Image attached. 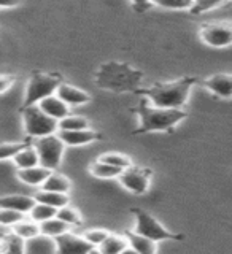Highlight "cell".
I'll list each match as a JSON object with an SVG mask.
<instances>
[{
	"label": "cell",
	"mask_w": 232,
	"mask_h": 254,
	"mask_svg": "<svg viewBox=\"0 0 232 254\" xmlns=\"http://www.w3.org/2000/svg\"><path fill=\"white\" fill-rule=\"evenodd\" d=\"M145 75L140 70L132 68L127 62H105L95 70V84L103 91L111 92H137Z\"/></svg>",
	"instance_id": "cell-1"
},
{
	"label": "cell",
	"mask_w": 232,
	"mask_h": 254,
	"mask_svg": "<svg viewBox=\"0 0 232 254\" xmlns=\"http://www.w3.org/2000/svg\"><path fill=\"white\" fill-rule=\"evenodd\" d=\"M134 113L139 115V127L134 130V133L172 132L177 124H180L188 116L183 108L156 107L145 97L134 108Z\"/></svg>",
	"instance_id": "cell-2"
},
{
	"label": "cell",
	"mask_w": 232,
	"mask_h": 254,
	"mask_svg": "<svg viewBox=\"0 0 232 254\" xmlns=\"http://www.w3.org/2000/svg\"><path fill=\"white\" fill-rule=\"evenodd\" d=\"M196 78H181L172 83H156L147 89H139L137 94L148 99L153 105L162 108H183L189 99Z\"/></svg>",
	"instance_id": "cell-3"
},
{
	"label": "cell",
	"mask_w": 232,
	"mask_h": 254,
	"mask_svg": "<svg viewBox=\"0 0 232 254\" xmlns=\"http://www.w3.org/2000/svg\"><path fill=\"white\" fill-rule=\"evenodd\" d=\"M61 83H62V76L59 73L35 71V73L29 78V81L26 84L21 108L37 105L42 99L48 97V95H51V94H56V89H58V86Z\"/></svg>",
	"instance_id": "cell-4"
},
{
	"label": "cell",
	"mask_w": 232,
	"mask_h": 254,
	"mask_svg": "<svg viewBox=\"0 0 232 254\" xmlns=\"http://www.w3.org/2000/svg\"><path fill=\"white\" fill-rule=\"evenodd\" d=\"M22 115V129L29 138H40L45 135H51L58 132V121L48 116L38 108V105H30L21 108Z\"/></svg>",
	"instance_id": "cell-5"
},
{
	"label": "cell",
	"mask_w": 232,
	"mask_h": 254,
	"mask_svg": "<svg viewBox=\"0 0 232 254\" xmlns=\"http://www.w3.org/2000/svg\"><path fill=\"white\" fill-rule=\"evenodd\" d=\"M132 214L135 216V229L134 232L140 235H145L155 242H164V240H183L185 235L181 234H173L169 229H165L161 222H159L155 216H151L150 213L143 211L140 208H132Z\"/></svg>",
	"instance_id": "cell-6"
},
{
	"label": "cell",
	"mask_w": 232,
	"mask_h": 254,
	"mask_svg": "<svg viewBox=\"0 0 232 254\" xmlns=\"http://www.w3.org/2000/svg\"><path fill=\"white\" fill-rule=\"evenodd\" d=\"M32 145L37 149L40 165L46 167L48 170H58V167L62 162L64 153H66V145L58 137V133L34 138Z\"/></svg>",
	"instance_id": "cell-7"
},
{
	"label": "cell",
	"mask_w": 232,
	"mask_h": 254,
	"mask_svg": "<svg viewBox=\"0 0 232 254\" xmlns=\"http://www.w3.org/2000/svg\"><path fill=\"white\" fill-rule=\"evenodd\" d=\"M118 181H119V185L129 190V192L135 195H143V194H147L150 189L151 170L132 164L131 167L121 170V173L118 175Z\"/></svg>",
	"instance_id": "cell-8"
},
{
	"label": "cell",
	"mask_w": 232,
	"mask_h": 254,
	"mask_svg": "<svg viewBox=\"0 0 232 254\" xmlns=\"http://www.w3.org/2000/svg\"><path fill=\"white\" fill-rule=\"evenodd\" d=\"M201 40L212 48H228L232 45V22L215 21L207 22L199 30Z\"/></svg>",
	"instance_id": "cell-9"
},
{
	"label": "cell",
	"mask_w": 232,
	"mask_h": 254,
	"mask_svg": "<svg viewBox=\"0 0 232 254\" xmlns=\"http://www.w3.org/2000/svg\"><path fill=\"white\" fill-rule=\"evenodd\" d=\"M54 240H56V250L62 254H86L95 250L89 242L84 240L83 235H77L72 230L56 237Z\"/></svg>",
	"instance_id": "cell-10"
},
{
	"label": "cell",
	"mask_w": 232,
	"mask_h": 254,
	"mask_svg": "<svg viewBox=\"0 0 232 254\" xmlns=\"http://www.w3.org/2000/svg\"><path fill=\"white\" fill-rule=\"evenodd\" d=\"M58 137L66 146H84L100 138V133L94 129H79V130H58Z\"/></svg>",
	"instance_id": "cell-11"
},
{
	"label": "cell",
	"mask_w": 232,
	"mask_h": 254,
	"mask_svg": "<svg viewBox=\"0 0 232 254\" xmlns=\"http://www.w3.org/2000/svg\"><path fill=\"white\" fill-rule=\"evenodd\" d=\"M56 95H58L62 102H66L70 108L86 105V103L91 100V95L87 94L86 91L79 89V87H77L74 84L64 83V81L58 86V89H56Z\"/></svg>",
	"instance_id": "cell-12"
},
{
	"label": "cell",
	"mask_w": 232,
	"mask_h": 254,
	"mask_svg": "<svg viewBox=\"0 0 232 254\" xmlns=\"http://www.w3.org/2000/svg\"><path fill=\"white\" fill-rule=\"evenodd\" d=\"M53 170H48L43 165H34L27 167V169H18L16 170V178H18L22 185L30 186V188H42L45 180L48 178Z\"/></svg>",
	"instance_id": "cell-13"
},
{
	"label": "cell",
	"mask_w": 232,
	"mask_h": 254,
	"mask_svg": "<svg viewBox=\"0 0 232 254\" xmlns=\"http://www.w3.org/2000/svg\"><path fill=\"white\" fill-rule=\"evenodd\" d=\"M205 87L220 99H232V75L217 73L205 79Z\"/></svg>",
	"instance_id": "cell-14"
},
{
	"label": "cell",
	"mask_w": 232,
	"mask_h": 254,
	"mask_svg": "<svg viewBox=\"0 0 232 254\" xmlns=\"http://www.w3.org/2000/svg\"><path fill=\"white\" fill-rule=\"evenodd\" d=\"M37 105L43 113L51 116L53 119H56V121H59V119L70 115V107L66 102H62L56 94H51V95H48V97L42 99Z\"/></svg>",
	"instance_id": "cell-15"
},
{
	"label": "cell",
	"mask_w": 232,
	"mask_h": 254,
	"mask_svg": "<svg viewBox=\"0 0 232 254\" xmlns=\"http://www.w3.org/2000/svg\"><path fill=\"white\" fill-rule=\"evenodd\" d=\"M24 253L27 254H51L58 253L56 250V240L53 237H48L45 234H37L35 237L29 238L24 242Z\"/></svg>",
	"instance_id": "cell-16"
},
{
	"label": "cell",
	"mask_w": 232,
	"mask_h": 254,
	"mask_svg": "<svg viewBox=\"0 0 232 254\" xmlns=\"http://www.w3.org/2000/svg\"><path fill=\"white\" fill-rule=\"evenodd\" d=\"M34 203H35L34 195H24V194L0 195V206H2V208H10L14 211H19L22 214H27L32 206H34Z\"/></svg>",
	"instance_id": "cell-17"
},
{
	"label": "cell",
	"mask_w": 232,
	"mask_h": 254,
	"mask_svg": "<svg viewBox=\"0 0 232 254\" xmlns=\"http://www.w3.org/2000/svg\"><path fill=\"white\" fill-rule=\"evenodd\" d=\"M95 250L102 254H119V253H131L132 251L129 246V242H127V237L118 235V234H108V237Z\"/></svg>",
	"instance_id": "cell-18"
},
{
	"label": "cell",
	"mask_w": 232,
	"mask_h": 254,
	"mask_svg": "<svg viewBox=\"0 0 232 254\" xmlns=\"http://www.w3.org/2000/svg\"><path fill=\"white\" fill-rule=\"evenodd\" d=\"M127 237V242H129V246L134 253H140V254H155L157 251V242L151 240V238L140 235L137 232H131L127 230L124 234Z\"/></svg>",
	"instance_id": "cell-19"
},
{
	"label": "cell",
	"mask_w": 232,
	"mask_h": 254,
	"mask_svg": "<svg viewBox=\"0 0 232 254\" xmlns=\"http://www.w3.org/2000/svg\"><path fill=\"white\" fill-rule=\"evenodd\" d=\"M11 162L14 165V169H27V167H34V165H38L40 161H38V154H37V149L34 148L32 143H26L18 153H16L13 157H11Z\"/></svg>",
	"instance_id": "cell-20"
},
{
	"label": "cell",
	"mask_w": 232,
	"mask_h": 254,
	"mask_svg": "<svg viewBox=\"0 0 232 254\" xmlns=\"http://www.w3.org/2000/svg\"><path fill=\"white\" fill-rule=\"evenodd\" d=\"M35 202H42L50 206H54V208H61V206L70 203V197L66 192H56V190H46L38 188V190L34 194Z\"/></svg>",
	"instance_id": "cell-21"
},
{
	"label": "cell",
	"mask_w": 232,
	"mask_h": 254,
	"mask_svg": "<svg viewBox=\"0 0 232 254\" xmlns=\"http://www.w3.org/2000/svg\"><path fill=\"white\" fill-rule=\"evenodd\" d=\"M42 189L69 194L70 189H72V181L66 177V175L58 173L56 170H53L50 175H48V178L45 180V183L42 185Z\"/></svg>",
	"instance_id": "cell-22"
},
{
	"label": "cell",
	"mask_w": 232,
	"mask_h": 254,
	"mask_svg": "<svg viewBox=\"0 0 232 254\" xmlns=\"http://www.w3.org/2000/svg\"><path fill=\"white\" fill-rule=\"evenodd\" d=\"M10 230L14 235H18L19 238H22V240L26 242V240H29V238L40 234V224L35 222L34 219H30L26 214V216H24L21 221L16 222Z\"/></svg>",
	"instance_id": "cell-23"
},
{
	"label": "cell",
	"mask_w": 232,
	"mask_h": 254,
	"mask_svg": "<svg viewBox=\"0 0 232 254\" xmlns=\"http://www.w3.org/2000/svg\"><path fill=\"white\" fill-rule=\"evenodd\" d=\"M72 227L69 224H66L62 219H59L58 216H54V218H50V219H46L43 222H40V232L48 235V237H59L62 234H66L69 232Z\"/></svg>",
	"instance_id": "cell-24"
},
{
	"label": "cell",
	"mask_w": 232,
	"mask_h": 254,
	"mask_svg": "<svg viewBox=\"0 0 232 254\" xmlns=\"http://www.w3.org/2000/svg\"><path fill=\"white\" fill-rule=\"evenodd\" d=\"M89 173L100 180H111V178H118V175L121 173V169L115 165H110L107 162H102L99 159V161H95L89 165Z\"/></svg>",
	"instance_id": "cell-25"
},
{
	"label": "cell",
	"mask_w": 232,
	"mask_h": 254,
	"mask_svg": "<svg viewBox=\"0 0 232 254\" xmlns=\"http://www.w3.org/2000/svg\"><path fill=\"white\" fill-rule=\"evenodd\" d=\"M79 129H89V121L84 116H74L67 115L58 121V130H79Z\"/></svg>",
	"instance_id": "cell-26"
},
{
	"label": "cell",
	"mask_w": 232,
	"mask_h": 254,
	"mask_svg": "<svg viewBox=\"0 0 232 254\" xmlns=\"http://www.w3.org/2000/svg\"><path fill=\"white\" fill-rule=\"evenodd\" d=\"M56 211H58V208H54V206H50V205L42 203V202H35L34 206L30 208V211L27 213V216L40 224V222H43L46 219L54 218Z\"/></svg>",
	"instance_id": "cell-27"
},
{
	"label": "cell",
	"mask_w": 232,
	"mask_h": 254,
	"mask_svg": "<svg viewBox=\"0 0 232 254\" xmlns=\"http://www.w3.org/2000/svg\"><path fill=\"white\" fill-rule=\"evenodd\" d=\"M56 216H58L59 219H62L70 227H77V226H79L83 222L81 214H79L78 210H75L74 206H70V203L58 208V211H56Z\"/></svg>",
	"instance_id": "cell-28"
},
{
	"label": "cell",
	"mask_w": 232,
	"mask_h": 254,
	"mask_svg": "<svg viewBox=\"0 0 232 254\" xmlns=\"http://www.w3.org/2000/svg\"><path fill=\"white\" fill-rule=\"evenodd\" d=\"M26 145L24 141H0V162L11 161V157Z\"/></svg>",
	"instance_id": "cell-29"
},
{
	"label": "cell",
	"mask_w": 232,
	"mask_h": 254,
	"mask_svg": "<svg viewBox=\"0 0 232 254\" xmlns=\"http://www.w3.org/2000/svg\"><path fill=\"white\" fill-rule=\"evenodd\" d=\"M102 162H107L110 165H115V167H119L121 170L127 169V167L132 165V161L126 154H121V153H107V154H102L100 157Z\"/></svg>",
	"instance_id": "cell-30"
},
{
	"label": "cell",
	"mask_w": 232,
	"mask_h": 254,
	"mask_svg": "<svg viewBox=\"0 0 232 254\" xmlns=\"http://www.w3.org/2000/svg\"><path fill=\"white\" fill-rule=\"evenodd\" d=\"M26 214H22L19 211H14L10 208H2L0 206V227H5V229H11L16 222L21 221Z\"/></svg>",
	"instance_id": "cell-31"
},
{
	"label": "cell",
	"mask_w": 232,
	"mask_h": 254,
	"mask_svg": "<svg viewBox=\"0 0 232 254\" xmlns=\"http://www.w3.org/2000/svg\"><path fill=\"white\" fill-rule=\"evenodd\" d=\"M194 0H151V3L165 10H191Z\"/></svg>",
	"instance_id": "cell-32"
},
{
	"label": "cell",
	"mask_w": 232,
	"mask_h": 254,
	"mask_svg": "<svg viewBox=\"0 0 232 254\" xmlns=\"http://www.w3.org/2000/svg\"><path fill=\"white\" fill-rule=\"evenodd\" d=\"M225 2H226V0H194L193 6H191V10H189V13H193V14H202L205 11H210V10H215V8L221 6Z\"/></svg>",
	"instance_id": "cell-33"
},
{
	"label": "cell",
	"mask_w": 232,
	"mask_h": 254,
	"mask_svg": "<svg viewBox=\"0 0 232 254\" xmlns=\"http://www.w3.org/2000/svg\"><path fill=\"white\" fill-rule=\"evenodd\" d=\"M5 242V253H24V240L18 235H14L11 230L3 235Z\"/></svg>",
	"instance_id": "cell-34"
},
{
	"label": "cell",
	"mask_w": 232,
	"mask_h": 254,
	"mask_svg": "<svg viewBox=\"0 0 232 254\" xmlns=\"http://www.w3.org/2000/svg\"><path fill=\"white\" fill-rule=\"evenodd\" d=\"M108 234L110 232L105 229H89V230H86V232H83V237L86 242H89L94 246V248H97V246L108 237Z\"/></svg>",
	"instance_id": "cell-35"
},
{
	"label": "cell",
	"mask_w": 232,
	"mask_h": 254,
	"mask_svg": "<svg viewBox=\"0 0 232 254\" xmlns=\"http://www.w3.org/2000/svg\"><path fill=\"white\" fill-rule=\"evenodd\" d=\"M14 84V76L10 73H0V95L6 94Z\"/></svg>",
	"instance_id": "cell-36"
},
{
	"label": "cell",
	"mask_w": 232,
	"mask_h": 254,
	"mask_svg": "<svg viewBox=\"0 0 232 254\" xmlns=\"http://www.w3.org/2000/svg\"><path fill=\"white\" fill-rule=\"evenodd\" d=\"M22 0H0V10H10L21 5Z\"/></svg>",
	"instance_id": "cell-37"
},
{
	"label": "cell",
	"mask_w": 232,
	"mask_h": 254,
	"mask_svg": "<svg viewBox=\"0 0 232 254\" xmlns=\"http://www.w3.org/2000/svg\"><path fill=\"white\" fill-rule=\"evenodd\" d=\"M131 2L134 3L135 10H139V11H143L150 5H153V3H151V0H131Z\"/></svg>",
	"instance_id": "cell-38"
},
{
	"label": "cell",
	"mask_w": 232,
	"mask_h": 254,
	"mask_svg": "<svg viewBox=\"0 0 232 254\" xmlns=\"http://www.w3.org/2000/svg\"><path fill=\"white\" fill-rule=\"evenodd\" d=\"M229 2H232V0H229Z\"/></svg>",
	"instance_id": "cell-39"
}]
</instances>
